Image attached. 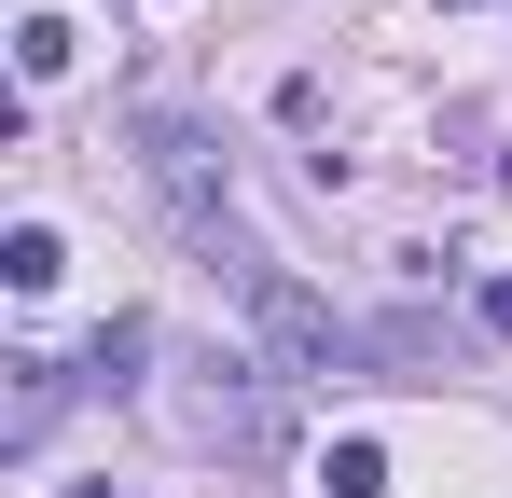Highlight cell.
<instances>
[{
    "label": "cell",
    "instance_id": "2",
    "mask_svg": "<svg viewBox=\"0 0 512 498\" xmlns=\"http://www.w3.org/2000/svg\"><path fill=\"white\" fill-rule=\"evenodd\" d=\"M167 429L208 457H277V360H194V388H167Z\"/></svg>",
    "mask_w": 512,
    "mask_h": 498
},
{
    "label": "cell",
    "instance_id": "8",
    "mask_svg": "<svg viewBox=\"0 0 512 498\" xmlns=\"http://www.w3.org/2000/svg\"><path fill=\"white\" fill-rule=\"evenodd\" d=\"M70 498H111V485H70Z\"/></svg>",
    "mask_w": 512,
    "mask_h": 498
},
{
    "label": "cell",
    "instance_id": "7",
    "mask_svg": "<svg viewBox=\"0 0 512 498\" xmlns=\"http://www.w3.org/2000/svg\"><path fill=\"white\" fill-rule=\"evenodd\" d=\"M471 319H485V332H499V346H512V263H499V277H485V291H471Z\"/></svg>",
    "mask_w": 512,
    "mask_h": 498
},
{
    "label": "cell",
    "instance_id": "5",
    "mask_svg": "<svg viewBox=\"0 0 512 498\" xmlns=\"http://www.w3.org/2000/svg\"><path fill=\"white\" fill-rule=\"evenodd\" d=\"M319 498H388V457H374V443H333V457H319Z\"/></svg>",
    "mask_w": 512,
    "mask_h": 498
},
{
    "label": "cell",
    "instance_id": "4",
    "mask_svg": "<svg viewBox=\"0 0 512 498\" xmlns=\"http://www.w3.org/2000/svg\"><path fill=\"white\" fill-rule=\"evenodd\" d=\"M56 263H70L56 222H14V236H0V277H14V291H56Z\"/></svg>",
    "mask_w": 512,
    "mask_h": 498
},
{
    "label": "cell",
    "instance_id": "1",
    "mask_svg": "<svg viewBox=\"0 0 512 498\" xmlns=\"http://www.w3.org/2000/svg\"><path fill=\"white\" fill-rule=\"evenodd\" d=\"M222 277H236V305H250L263 360H277L291 388H360V374L388 360V332L333 319V291H305V277H291V263H263V249H236V236H222Z\"/></svg>",
    "mask_w": 512,
    "mask_h": 498
},
{
    "label": "cell",
    "instance_id": "6",
    "mask_svg": "<svg viewBox=\"0 0 512 498\" xmlns=\"http://www.w3.org/2000/svg\"><path fill=\"white\" fill-rule=\"evenodd\" d=\"M14 70L56 83V70H70V28H56V14H28V28H14Z\"/></svg>",
    "mask_w": 512,
    "mask_h": 498
},
{
    "label": "cell",
    "instance_id": "3",
    "mask_svg": "<svg viewBox=\"0 0 512 498\" xmlns=\"http://www.w3.org/2000/svg\"><path fill=\"white\" fill-rule=\"evenodd\" d=\"M0 374H14V402H0V443H14V457H28V443H42V429H56V388H70V374H56V360H42V346H28V360H0Z\"/></svg>",
    "mask_w": 512,
    "mask_h": 498
}]
</instances>
